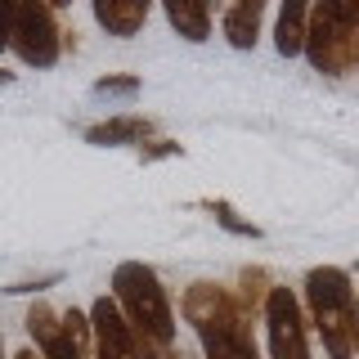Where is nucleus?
<instances>
[{
	"label": "nucleus",
	"mask_w": 359,
	"mask_h": 359,
	"mask_svg": "<svg viewBox=\"0 0 359 359\" xmlns=\"http://www.w3.org/2000/svg\"><path fill=\"white\" fill-rule=\"evenodd\" d=\"M90 323H95V359H144L140 337H135V328L112 297H99L90 306Z\"/></svg>",
	"instance_id": "nucleus-7"
},
{
	"label": "nucleus",
	"mask_w": 359,
	"mask_h": 359,
	"mask_svg": "<svg viewBox=\"0 0 359 359\" xmlns=\"http://www.w3.org/2000/svg\"><path fill=\"white\" fill-rule=\"evenodd\" d=\"M261 18H265V5L261 0H238V5H224L220 9V32L233 50H252L256 36H261Z\"/></svg>",
	"instance_id": "nucleus-11"
},
{
	"label": "nucleus",
	"mask_w": 359,
	"mask_h": 359,
	"mask_svg": "<svg viewBox=\"0 0 359 359\" xmlns=\"http://www.w3.org/2000/svg\"><path fill=\"white\" fill-rule=\"evenodd\" d=\"M198 207H202V211H211V216H216V224H220V229H229L233 238H252V243L261 238V224L243 220L238 211L229 207V202H216V198H207V202H198Z\"/></svg>",
	"instance_id": "nucleus-15"
},
{
	"label": "nucleus",
	"mask_w": 359,
	"mask_h": 359,
	"mask_svg": "<svg viewBox=\"0 0 359 359\" xmlns=\"http://www.w3.org/2000/svg\"><path fill=\"white\" fill-rule=\"evenodd\" d=\"M180 153H184V149H180L175 140H149L140 149V162H166V157H180Z\"/></svg>",
	"instance_id": "nucleus-17"
},
{
	"label": "nucleus",
	"mask_w": 359,
	"mask_h": 359,
	"mask_svg": "<svg viewBox=\"0 0 359 359\" xmlns=\"http://www.w3.org/2000/svg\"><path fill=\"white\" fill-rule=\"evenodd\" d=\"M180 314L184 323L198 332L202 355L207 359H261L256 351V332L247 306L238 301V292L224 283H189L180 297Z\"/></svg>",
	"instance_id": "nucleus-1"
},
{
	"label": "nucleus",
	"mask_w": 359,
	"mask_h": 359,
	"mask_svg": "<svg viewBox=\"0 0 359 359\" xmlns=\"http://www.w3.org/2000/svg\"><path fill=\"white\" fill-rule=\"evenodd\" d=\"M157 130L153 117H140V112H117V117L108 121H95V126H86V144H95V149H121V144H149Z\"/></svg>",
	"instance_id": "nucleus-9"
},
{
	"label": "nucleus",
	"mask_w": 359,
	"mask_h": 359,
	"mask_svg": "<svg viewBox=\"0 0 359 359\" xmlns=\"http://www.w3.org/2000/svg\"><path fill=\"white\" fill-rule=\"evenodd\" d=\"M306 27H310V5L287 0V5L278 9V18H274V50L283 54V59L306 54Z\"/></svg>",
	"instance_id": "nucleus-12"
},
{
	"label": "nucleus",
	"mask_w": 359,
	"mask_h": 359,
	"mask_svg": "<svg viewBox=\"0 0 359 359\" xmlns=\"http://www.w3.org/2000/svg\"><path fill=\"white\" fill-rule=\"evenodd\" d=\"M27 332H32V341H36V351L41 359H86L81 355V346L67 337L63 328V310H54V306H45V301H36V306L27 310Z\"/></svg>",
	"instance_id": "nucleus-8"
},
{
	"label": "nucleus",
	"mask_w": 359,
	"mask_h": 359,
	"mask_svg": "<svg viewBox=\"0 0 359 359\" xmlns=\"http://www.w3.org/2000/svg\"><path fill=\"white\" fill-rule=\"evenodd\" d=\"M90 14H95V22L108 32V36L130 41V36H140V27L149 22L153 5H149V0H95Z\"/></svg>",
	"instance_id": "nucleus-10"
},
{
	"label": "nucleus",
	"mask_w": 359,
	"mask_h": 359,
	"mask_svg": "<svg viewBox=\"0 0 359 359\" xmlns=\"http://www.w3.org/2000/svg\"><path fill=\"white\" fill-rule=\"evenodd\" d=\"M355 269H359V261H355Z\"/></svg>",
	"instance_id": "nucleus-23"
},
{
	"label": "nucleus",
	"mask_w": 359,
	"mask_h": 359,
	"mask_svg": "<svg viewBox=\"0 0 359 359\" xmlns=\"http://www.w3.org/2000/svg\"><path fill=\"white\" fill-rule=\"evenodd\" d=\"M261 319H265V337H269V359H310L306 306H301V297L292 287L274 283Z\"/></svg>",
	"instance_id": "nucleus-5"
},
{
	"label": "nucleus",
	"mask_w": 359,
	"mask_h": 359,
	"mask_svg": "<svg viewBox=\"0 0 359 359\" xmlns=\"http://www.w3.org/2000/svg\"><path fill=\"white\" fill-rule=\"evenodd\" d=\"M162 14L184 41H194V45L211 41V5L207 0H166Z\"/></svg>",
	"instance_id": "nucleus-13"
},
{
	"label": "nucleus",
	"mask_w": 359,
	"mask_h": 359,
	"mask_svg": "<svg viewBox=\"0 0 359 359\" xmlns=\"http://www.w3.org/2000/svg\"><path fill=\"white\" fill-rule=\"evenodd\" d=\"M0 359H5V346H0Z\"/></svg>",
	"instance_id": "nucleus-22"
},
{
	"label": "nucleus",
	"mask_w": 359,
	"mask_h": 359,
	"mask_svg": "<svg viewBox=\"0 0 359 359\" xmlns=\"http://www.w3.org/2000/svg\"><path fill=\"white\" fill-rule=\"evenodd\" d=\"M59 9L63 5H45V0L14 5V41H9V50L27 67H54L59 54H63V45L72 41L59 22Z\"/></svg>",
	"instance_id": "nucleus-4"
},
{
	"label": "nucleus",
	"mask_w": 359,
	"mask_h": 359,
	"mask_svg": "<svg viewBox=\"0 0 359 359\" xmlns=\"http://www.w3.org/2000/svg\"><path fill=\"white\" fill-rule=\"evenodd\" d=\"M14 359H41V355H36V351H18Z\"/></svg>",
	"instance_id": "nucleus-20"
},
{
	"label": "nucleus",
	"mask_w": 359,
	"mask_h": 359,
	"mask_svg": "<svg viewBox=\"0 0 359 359\" xmlns=\"http://www.w3.org/2000/svg\"><path fill=\"white\" fill-rule=\"evenodd\" d=\"M238 301L247 306V314H265V301H269V292H274V278H269V269L265 265H247L243 274H238Z\"/></svg>",
	"instance_id": "nucleus-14"
},
{
	"label": "nucleus",
	"mask_w": 359,
	"mask_h": 359,
	"mask_svg": "<svg viewBox=\"0 0 359 359\" xmlns=\"http://www.w3.org/2000/svg\"><path fill=\"white\" fill-rule=\"evenodd\" d=\"M355 301L359 297H355V287H351V269H341V265H314L310 274H306V310H310L314 328L351 319Z\"/></svg>",
	"instance_id": "nucleus-6"
},
{
	"label": "nucleus",
	"mask_w": 359,
	"mask_h": 359,
	"mask_svg": "<svg viewBox=\"0 0 359 359\" xmlns=\"http://www.w3.org/2000/svg\"><path fill=\"white\" fill-rule=\"evenodd\" d=\"M9 41H14V5L0 0V50H9Z\"/></svg>",
	"instance_id": "nucleus-19"
},
{
	"label": "nucleus",
	"mask_w": 359,
	"mask_h": 359,
	"mask_svg": "<svg viewBox=\"0 0 359 359\" xmlns=\"http://www.w3.org/2000/svg\"><path fill=\"white\" fill-rule=\"evenodd\" d=\"M9 81H14V72H0V86H9Z\"/></svg>",
	"instance_id": "nucleus-21"
},
{
	"label": "nucleus",
	"mask_w": 359,
	"mask_h": 359,
	"mask_svg": "<svg viewBox=\"0 0 359 359\" xmlns=\"http://www.w3.org/2000/svg\"><path fill=\"white\" fill-rule=\"evenodd\" d=\"M63 274H41V278H27V283H9L5 292L9 297H27V292H45V287H54Z\"/></svg>",
	"instance_id": "nucleus-18"
},
{
	"label": "nucleus",
	"mask_w": 359,
	"mask_h": 359,
	"mask_svg": "<svg viewBox=\"0 0 359 359\" xmlns=\"http://www.w3.org/2000/svg\"><path fill=\"white\" fill-rule=\"evenodd\" d=\"M355 9H359V5H355Z\"/></svg>",
	"instance_id": "nucleus-24"
},
{
	"label": "nucleus",
	"mask_w": 359,
	"mask_h": 359,
	"mask_svg": "<svg viewBox=\"0 0 359 359\" xmlns=\"http://www.w3.org/2000/svg\"><path fill=\"white\" fill-rule=\"evenodd\" d=\"M112 301L117 310L126 314V323L135 328L140 341H153V346H175V310H171V297H166L162 278H157L153 265L144 261H121L112 269Z\"/></svg>",
	"instance_id": "nucleus-2"
},
{
	"label": "nucleus",
	"mask_w": 359,
	"mask_h": 359,
	"mask_svg": "<svg viewBox=\"0 0 359 359\" xmlns=\"http://www.w3.org/2000/svg\"><path fill=\"white\" fill-rule=\"evenodd\" d=\"M144 90V81L135 72H108V76H99L95 81V95L99 99H135Z\"/></svg>",
	"instance_id": "nucleus-16"
},
{
	"label": "nucleus",
	"mask_w": 359,
	"mask_h": 359,
	"mask_svg": "<svg viewBox=\"0 0 359 359\" xmlns=\"http://www.w3.org/2000/svg\"><path fill=\"white\" fill-rule=\"evenodd\" d=\"M306 59L323 76H346L359 67V9L355 5H310L306 27Z\"/></svg>",
	"instance_id": "nucleus-3"
}]
</instances>
